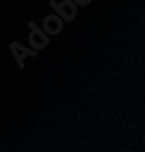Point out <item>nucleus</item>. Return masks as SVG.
Wrapping results in <instances>:
<instances>
[]
</instances>
